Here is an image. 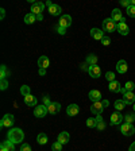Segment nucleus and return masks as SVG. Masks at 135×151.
I'll return each instance as SVG.
<instances>
[{
    "label": "nucleus",
    "instance_id": "obj_1",
    "mask_svg": "<svg viewBox=\"0 0 135 151\" xmlns=\"http://www.w3.org/2000/svg\"><path fill=\"white\" fill-rule=\"evenodd\" d=\"M23 139H24V134L20 128H12V130H10V132H8V140L12 142L14 145L15 143H20Z\"/></svg>",
    "mask_w": 135,
    "mask_h": 151
},
{
    "label": "nucleus",
    "instance_id": "obj_2",
    "mask_svg": "<svg viewBox=\"0 0 135 151\" xmlns=\"http://www.w3.org/2000/svg\"><path fill=\"white\" fill-rule=\"evenodd\" d=\"M116 28H118V24L115 23L111 18L103 20V31H105V33H112V31H115Z\"/></svg>",
    "mask_w": 135,
    "mask_h": 151
},
{
    "label": "nucleus",
    "instance_id": "obj_3",
    "mask_svg": "<svg viewBox=\"0 0 135 151\" xmlns=\"http://www.w3.org/2000/svg\"><path fill=\"white\" fill-rule=\"evenodd\" d=\"M120 131H122V134L126 135V136H132V135L135 134V127L132 124L124 123V124H122Z\"/></svg>",
    "mask_w": 135,
    "mask_h": 151
},
{
    "label": "nucleus",
    "instance_id": "obj_4",
    "mask_svg": "<svg viewBox=\"0 0 135 151\" xmlns=\"http://www.w3.org/2000/svg\"><path fill=\"white\" fill-rule=\"evenodd\" d=\"M14 121H15V118H14V115L11 113H6L3 116V119H1V121H0V125L1 127H11V125L14 124Z\"/></svg>",
    "mask_w": 135,
    "mask_h": 151
},
{
    "label": "nucleus",
    "instance_id": "obj_5",
    "mask_svg": "<svg viewBox=\"0 0 135 151\" xmlns=\"http://www.w3.org/2000/svg\"><path fill=\"white\" fill-rule=\"evenodd\" d=\"M46 113H49L47 111V107L46 105H37V108L34 109V116H37V118H45Z\"/></svg>",
    "mask_w": 135,
    "mask_h": 151
},
{
    "label": "nucleus",
    "instance_id": "obj_6",
    "mask_svg": "<svg viewBox=\"0 0 135 151\" xmlns=\"http://www.w3.org/2000/svg\"><path fill=\"white\" fill-rule=\"evenodd\" d=\"M43 8H45V4L42 3V1H34V3L31 4V12H33L34 15H39V13H42Z\"/></svg>",
    "mask_w": 135,
    "mask_h": 151
},
{
    "label": "nucleus",
    "instance_id": "obj_7",
    "mask_svg": "<svg viewBox=\"0 0 135 151\" xmlns=\"http://www.w3.org/2000/svg\"><path fill=\"white\" fill-rule=\"evenodd\" d=\"M124 119V116L120 113V112H114V113L111 115V125H118L122 123V120Z\"/></svg>",
    "mask_w": 135,
    "mask_h": 151
},
{
    "label": "nucleus",
    "instance_id": "obj_8",
    "mask_svg": "<svg viewBox=\"0 0 135 151\" xmlns=\"http://www.w3.org/2000/svg\"><path fill=\"white\" fill-rule=\"evenodd\" d=\"M88 73H89V76L93 78H99L101 76V69L97 66V65H93V66L89 67V70H88Z\"/></svg>",
    "mask_w": 135,
    "mask_h": 151
},
{
    "label": "nucleus",
    "instance_id": "obj_9",
    "mask_svg": "<svg viewBox=\"0 0 135 151\" xmlns=\"http://www.w3.org/2000/svg\"><path fill=\"white\" fill-rule=\"evenodd\" d=\"M72 24V16L70 15H62L60 19V26L61 27H65V28H68V27Z\"/></svg>",
    "mask_w": 135,
    "mask_h": 151
},
{
    "label": "nucleus",
    "instance_id": "obj_10",
    "mask_svg": "<svg viewBox=\"0 0 135 151\" xmlns=\"http://www.w3.org/2000/svg\"><path fill=\"white\" fill-rule=\"evenodd\" d=\"M103 109H104V107H103V104H101V101H96V103H93L92 107H91V111L93 112L95 115H101Z\"/></svg>",
    "mask_w": 135,
    "mask_h": 151
},
{
    "label": "nucleus",
    "instance_id": "obj_11",
    "mask_svg": "<svg viewBox=\"0 0 135 151\" xmlns=\"http://www.w3.org/2000/svg\"><path fill=\"white\" fill-rule=\"evenodd\" d=\"M0 151H15V145L10 140H6L0 145Z\"/></svg>",
    "mask_w": 135,
    "mask_h": 151
},
{
    "label": "nucleus",
    "instance_id": "obj_12",
    "mask_svg": "<svg viewBox=\"0 0 135 151\" xmlns=\"http://www.w3.org/2000/svg\"><path fill=\"white\" fill-rule=\"evenodd\" d=\"M91 35L93 39H97V40H101L104 38V31L100 30V28H92L91 30Z\"/></svg>",
    "mask_w": 135,
    "mask_h": 151
},
{
    "label": "nucleus",
    "instance_id": "obj_13",
    "mask_svg": "<svg viewBox=\"0 0 135 151\" xmlns=\"http://www.w3.org/2000/svg\"><path fill=\"white\" fill-rule=\"evenodd\" d=\"M127 69H128V65H127V62L126 61H119L118 64H116V70H118V73H120V74H124L126 72H127Z\"/></svg>",
    "mask_w": 135,
    "mask_h": 151
},
{
    "label": "nucleus",
    "instance_id": "obj_14",
    "mask_svg": "<svg viewBox=\"0 0 135 151\" xmlns=\"http://www.w3.org/2000/svg\"><path fill=\"white\" fill-rule=\"evenodd\" d=\"M123 101L126 103V105L132 104L135 101V94L132 93V92H126V93L123 94Z\"/></svg>",
    "mask_w": 135,
    "mask_h": 151
},
{
    "label": "nucleus",
    "instance_id": "obj_15",
    "mask_svg": "<svg viewBox=\"0 0 135 151\" xmlns=\"http://www.w3.org/2000/svg\"><path fill=\"white\" fill-rule=\"evenodd\" d=\"M61 109V104L60 103H51L49 107H47V111H49V113L50 115H55L58 113Z\"/></svg>",
    "mask_w": 135,
    "mask_h": 151
},
{
    "label": "nucleus",
    "instance_id": "obj_16",
    "mask_svg": "<svg viewBox=\"0 0 135 151\" xmlns=\"http://www.w3.org/2000/svg\"><path fill=\"white\" fill-rule=\"evenodd\" d=\"M78 111H80V108H78L77 104H70L66 108V113L69 115V116H76V115L78 113Z\"/></svg>",
    "mask_w": 135,
    "mask_h": 151
},
{
    "label": "nucleus",
    "instance_id": "obj_17",
    "mask_svg": "<svg viewBox=\"0 0 135 151\" xmlns=\"http://www.w3.org/2000/svg\"><path fill=\"white\" fill-rule=\"evenodd\" d=\"M111 19L114 20L115 23H116V22H120V20L123 19L122 11H120V10H118V8H115V10L112 11V13H111Z\"/></svg>",
    "mask_w": 135,
    "mask_h": 151
},
{
    "label": "nucleus",
    "instance_id": "obj_18",
    "mask_svg": "<svg viewBox=\"0 0 135 151\" xmlns=\"http://www.w3.org/2000/svg\"><path fill=\"white\" fill-rule=\"evenodd\" d=\"M108 88H109V91L111 92H114V93H119V92L122 91V86H120V84H119L118 81L115 80V81H112V82H109V85H108Z\"/></svg>",
    "mask_w": 135,
    "mask_h": 151
},
{
    "label": "nucleus",
    "instance_id": "obj_19",
    "mask_svg": "<svg viewBox=\"0 0 135 151\" xmlns=\"http://www.w3.org/2000/svg\"><path fill=\"white\" fill-rule=\"evenodd\" d=\"M116 30H118V33L119 34H122V35H127L128 33H130V28H128V26L126 23H118V28H116Z\"/></svg>",
    "mask_w": 135,
    "mask_h": 151
},
{
    "label": "nucleus",
    "instance_id": "obj_20",
    "mask_svg": "<svg viewBox=\"0 0 135 151\" xmlns=\"http://www.w3.org/2000/svg\"><path fill=\"white\" fill-rule=\"evenodd\" d=\"M38 65H39V67H42V69H47V66L50 65V61H49V58H47L46 55H42V57H39V60H38Z\"/></svg>",
    "mask_w": 135,
    "mask_h": 151
},
{
    "label": "nucleus",
    "instance_id": "obj_21",
    "mask_svg": "<svg viewBox=\"0 0 135 151\" xmlns=\"http://www.w3.org/2000/svg\"><path fill=\"white\" fill-rule=\"evenodd\" d=\"M89 99H91L93 103H96V101H100L101 100V93L99 91H96V89H93V91L89 92Z\"/></svg>",
    "mask_w": 135,
    "mask_h": 151
},
{
    "label": "nucleus",
    "instance_id": "obj_22",
    "mask_svg": "<svg viewBox=\"0 0 135 151\" xmlns=\"http://www.w3.org/2000/svg\"><path fill=\"white\" fill-rule=\"evenodd\" d=\"M24 103H26V105H28V107H35V105H37V97H34L33 94H28V96L24 97Z\"/></svg>",
    "mask_w": 135,
    "mask_h": 151
},
{
    "label": "nucleus",
    "instance_id": "obj_23",
    "mask_svg": "<svg viewBox=\"0 0 135 151\" xmlns=\"http://www.w3.org/2000/svg\"><path fill=\"white\" fill-rule=\"evenodd\" d=\"M49 12H50L53 16H57V15H60V13L62 12V8H61L58 4H53V6L49 8Z\"/></svg>",
    "mask_w": 135,
    "mask_h": 151
},
{
    "label": "nucleus",
    "instance_id": "obj_24",
    "mask_svg": "<svg viewBox=\"0 0 135 151\" xmlns=\"http://www.w3.org/2000/svg\"><path fill=\"white\" fill-rule=\"evenodd\" d=\"M69 139H70V136H69L68 132H61L58 135V142H60L61 145H66L68 142H69Z\"/></svg>",
    "mask_w": 135,
    "mask_h": 151
},
{
    "label": "nucleus",
    "instance_id": "obj_25",
    "mask_svg": "<svg viewBox=\"0 0 135 151\" xmlns=\"http://www.w3.org/2000/svg\"><path fill=\"white\" fill-rule=\"evenodd\" d=\"M34 22H37V16H35V15H34L33 12L27 13L26 16H24V23H27V24H33Z\"/></svg>",
    "mask_w": 135,
    "mask_h": 151
},
{
    "label": "nucleus",
    "instance_id": "obj_26",
    "mask_svg": "<svg viewBox=\"0 0 135 151\" xmlns=\"http://www.w3.org/2000/svg\"><path fill=\"white\" fill-rule=\"evenodd\" d=\"M89 66H93V65L97 64V57L95 55V54H91V55H88L87 57V61H85Z\"/></svg>",
    "mask_w": 135,
    "mask_h": 151
},
{
    "label": "nucleus",
    "instance_id": "obj_27",
    "mask_svg": "<svg viewBox=\"0 0 135 151\" xmlns=\"http://www.w3.org/2000/svg\"><path fill=\"white\" fill-rule=\"evenodd\" d=\"M37 142L39 143V145H46V143H47V135L43 134V132H42V134H39V135H38V138H37Z\"/></svg>",
    "mask_w": 135,
    "mask_h": 151
},
{
    "label": "nucleus",
    "instance_id": "obj_28",
    "mask_svg": "<svg viewBox=\"0 0 135 151\" xmlns=\"http://www.w3.org/2000/svg\"><path fill=\"white\" fill-rule=\"evenodd\" d=\"M30 92H31V88L28 86V85H23V86L20 88V93H22V96H24V97L28 96V94H31Z\"/></svg>",
    "mask_w": 135,
    "mask_h": 151
},
{
    "label": "nucleus",
    "instance_id": "obj_29",
    "mask_svg": "<svg viewBox=\"0 0 135 151\" xmlns=\"http://www.w3.org/2000/svg\"><path fill=\"white\" fill-rule=\"evenodd\" d=\"M115 108H116L118 111H123L126 108V103L123 100H116L115 101Z\"/></svg>",
    "mask_w": 135,
    "mask_h": 151
},
{
    "label": "nucleus",
    "instance_id": "obj_30",
    "mask_svg": "<svg viewBox=\"0 0 135 151\" xmlns=\"http://www.w3.org/2000/svg\"><path fill=\"white\" fill-rule=\"evenodd\" d=\"M8 74H10V72L7 70L6 65H1V67H0V77H1V80H4Z\"/></svg>",
    "mask_w": 135,
    "mask_h": 151
},
{
    "label": "nucleus",
    "instance_id": "obj_31",
    "mask_svg": "<svg viewBox=\"0 0 135 151\" xmlns=\"http://www.w3.org/2000/svg\"><path fill=\"white\" fill-rule=\"evenodd\" d=\"M124 120H126V123H128V124H132L135 121V115L134 113H127L124 116Z\"/></svg>",
    "mask_w": 135,
    "mask_h": 151
},
{
    "label": "nucleus",
    "instance_id": "obj_32",
    "mask_svg": "<svg viewBox=\"0 0 135 151\" xmlns=\"http://www.w3.org/2000/svg\"><path fill=\"white\" fill-rule=\"evenodd\" d=\"M134 88H135V84L132 82V81H127V82H126V85H124L126 92H132L134 91Z\"/></svg>",
    "mask_w": 135,
    "mask_h": 151
},
{
    "label": "nucleus",
    "instance_id": "obj_33",
    "mask_svg": "<svg viewBox=\"0 0 135 151\" xmlns=\"http://www.w3.org/2000/svg\"><path fill=\"white\" fill-rule=\"evenodd\" d=\"M51 148H53V151H62V145H61L60 142H55V143H53V146H51Z\"/></svg>",
    "mask_w": 135,
    "mask_h": 151
},
{
    "label": "nucleus",
    "instance_id": "obj_34",
    "mask_svg": "<svg viewBox=\"0 0 135 151\" xmlns=\"http://www.w3.org/2000/svg\"><path fill=\"white\" fill-rule=\"evenodd\" d=\"M105 78H107L109 82L115 81V73H114V72H107V73H105Z\"/></svg>",
    "mask_w": 135,
    "mask_h": 151
},
{
    "label": "nucleus",
    "instance_id": "obj_35",
    "mask_svg": "<svg viewBox=\"0 0 135 151\" xmlns=\"http://www.w3.org/2000/svg\"><path fill=\"white\" fill-rule=\"evenodd\" d=\"M127 15L131 18H135V6H131L127 8Z\"/></svg>",
    "mask_w": 135,
    "mask_h": 151
},
{
    "label": "nucleus",
    "instance_id": "obj_36",
    "mask_svg": "<svg viewBox=\"0 0 135 151\" xmlns=\"http://www.w3.org/2000/svg\"><path fill=\"white\" fill-rule=\"evenodd\" d=\"M96 124H97V123H96V120H95V119H88V120H87V125L89 128H96Z\"/></svg>",
    "mask_w": 135,
    "mask_h": 151
},
{
    "label": "nucleus",
    "instance_id": "obj_37",
    "mask_svg": "<svg viewBox=\"0 0 135 151\" xmlns=\"http://www.w3.org/2000/svg\"><path fill=\"white\" fill-rule=\"evenodd\" d=\"M7 88H8V81L4 78V80H1V82H0V89H1V91H6Z\"/></svg>",
    "mask_w": 135,
    "mask_h": 151
},
{
    "label": "nucleus",
    "instance_id": "obj_38",
    "mask_svg": "<svg viewBox=\"0 0 135 151\" xmlns=\"http://www.w3.org/2000/svg\"><path fill=\"white\" fill-rule=\"evenodd\" d=\"M101 43L104 45V46H109V45H111V38H109V37H104L103 39H101Z\"/></svg>",
    "mask_w": 135,
    "mask_h": 151
},
{
    "label": "nucleus",
    "instance_id": "obj_39",
    "mask_svg": "<svg viewBox=\"0 0 135 151\" xmlns=\"http://www.w3.org/2000/svg\"><path fill=\"white\" fill-rule=\"evenodd\" d=\"M96 130H99V131H103V130H105V123H104V121H100V123H97V124H96Z\"/></svg>",
    "mask_w": 135,
    "mask_h": 151
},
{
    "label": "nucleus",
    "instance_id": "obj_40",
    "mask_svg": "<svg viewBox=\"0 0 135 151\" xmlns=\"http://www.w3.org/2000/svg\"><path fill=\"white\" fill-rule=\"evenodd\" d=\"M57 33L61 34V35H65V34H66V28H65V27H61L60 24H58L57 26Z\"/></svg>",
    "mask_w": 135,
    "mask_h": 151
},
{
    "label": "nucleus",
    "instance_id": "obj_41",
    "mask_svg": "<svg viewBox=\"0 0 135 151\" xmlns=\"http://www.w3.org/2000/svg\"><path fill=\"white\" fill-rule=\"evenodd\" d=\"M20 151H31L30 145H27V143H23V145H22V147H20Z\"/></svg>",
    "mask_w": 135,
    "mask_h": 151
},
{
    "label": "nucleus",
    "instance_id": "obj_42",
    "mask_svg": "<svg viewBox=\"0 0 135 151\" xmlns=\"http://www.w3.org/2000/svg\"><path fill=\"white\" fill-rule=\"evenodd\" d=\"M120 4L123 7H126V8H128V7H131V3H130V0H122Z\"/></svg>",
    "mask_w": 135,
    "mask_h": 151
},
{
    "label": "nucleus",
    "instance_id": "obj_43",
    "mask_svg": "<svg viewBox=\"0 0 135 151\" xmlns=\"http://www.w3.org/2000/svg\"><path fill=\"white\" fill-rule=\"evenodd\" d=\"M51 104V101H50V99L47 97V96H45L43 97V105H46V107H49V105Z\"/></svg>",
    "mask_w": 135,
    "mask_h": 151
},
{
    "label": "nucleus",
    "instance_id": "obj_44",
    "mask_svg": "<svg viewBox=\"0 0 135 151\" xmlns=\"http://www.w3.org/2000/svg\"><path fill=\"white\" fill-rule=\"evenodd\" d=\"M89 67H91V66H89V65H88L87 62L81 65V69H82V70H87V72H88V70H89Z\"/></svg>",
    "mask_w": 135,
    "mask_h": 151
},
{
    "label": "nucleus",
    "instance_id": "obj_45",
    "mask_svg": "<svg viewBox=\"0 0 135 151\" xmlns=\"http://www.w3.org/2000/svg\"><path fill=\"white\" fill-rule=\"evenodd\" d=\"M4 16H6V11H4V8H1L0 10V19H4Z\"/></svg>",
    "mask_w": 135,
    "mask_h": 151
},
{
    "label": "nucleus",
    "instance_id": "obj_46",
    "mask_svg": "<svg viewBox=\"0 0 135 151\" xmlns=\"http://www.w3.org/2000/svg\"><path fill=\"white\" fill-rule=\"evenodd\" d=\"M101 104H103V107H104V108H107L108 105H109V101H108V100H103V101H101Z\"/></svg>",
    "mask_w": 135,
    "mask_h": 151
},
{
    "label": "nucleus",
    "instance_id": "obj_47",
    "mask_svg": "<svg viewBox=\"0 0 135 151\" xmlns=\"http://www.w3.org/2000/svg\"><path fill=\"white\" fill-rule=\"evenodd\" d=\"M95 120H96V123H100V121H103V118H101V115H97V116L95 118Z\"/></svg>",
    "mask_w": 135,
    "mask_h": 151
},
{
    "label": "nucleus",
    "instance_id": "obj_48",
    "mask_svg": "<svg viewBox=\"0 0 135 151\" xmlns=\"http://www.w3.org/2000/svg\"><path fill=\"white\" fill-rule=\"evenodd\" d=\"M46 74V69H42V67H39V76H45Z\"/></svg>",
    "mask_w": 135,
    "mask_h": 151
},
{
    "label": "nucleus",
    "instance_id": "obj_49",
    "mask_svg": "<svg viewBox=\"0 0 135 151\" xmlns=\"http://www.w3.org/2000/svg\"><path fill=\"white\" fill-rule=\"evenodd\" d=\"M35 16H37V20H39V22L43 19V15H42V13H39V15H35Z\"/></svg>",
    "mask_w": 135,
    "mask_h": 151
},
{
    "label": "nucleus",
    "instance_id": "obj_50",
    "mask_svg": "<svg viewBox=\"0 0 135 151\" xmlns=\"http://www.w3.org/2000/svg\"><path fill=\"white\" fill-rule=\"evenodd\" d=\"M128 150H130V151H135V142L132 143L131 146H130V148H128Z\"/></svg>",
    "mask_w": 135,
    "mask_h": 151
},
{
    "label": "nucleus",
    "instance_id": "obj_51",
    "mask_svg": "<svg viewBox=\"0 0 135 151\" xmlns=\"http://www.w3.org/2000/svg\"><path fill=\"white\" fill-rule=\"evenodd\" d=\"M46 6H47V7H49V8H50V7H51V6H53V3H51V1H46Z\"/></svg>",
    "mask_w": 135,
    "mask_h": 151
},
{
    "label": "nucleus",
    "instance_id": "obj_52",
    "mask_svg": "<svg viewBox=\"0 0 135 151\" xmlns=\"http://www.w3.org/2000/svg\"><path fill=\"white\" fill-rule=\"evenodd\" d=\"M130 3H131V6H135V0H130Z\"/></svg>",
    "mask_w": 135,
    "mask_h": 151
},
{
    "label": "nucleus",
    "instance_id": "obj_53",
    "mask_svg": "<svg viewBox=\"0 0 135 151\" xmlns=\"http://www.w3.org/2000/svg\"><path fill=\"white\" fill-rule=\"evenodd\" d=\"M134 111H135V104H134Z\"/></svg>",
    "mask_w": 135,
    "mask_h": 151
}]
</instances>
